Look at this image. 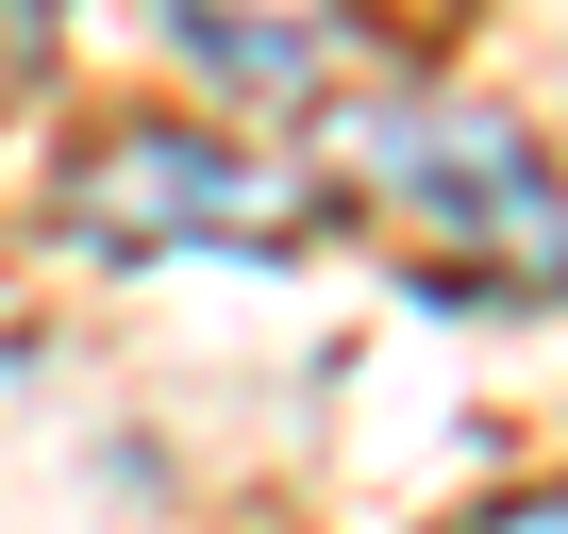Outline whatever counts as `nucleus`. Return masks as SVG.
I'll list each match as a JSON object with an SVG mask.
<instances>
[{"label":"nucleus","mask_w":568,"mask_h":534,"mask_svg":"<svg viewBox=\"0 0 568 534\" xmlns=\"http://www.w3.org/2000/svg\"><path fill=\"white\" fill-rule=\"evenodd\" d=\"M468 534H568V484H535V501H501V517H468Z\"/></svg>","instance_id":"20e7f679"},{"label":"nucleus","mask_w":568,"mask_h":534,"mask_svg":"<svg viewBox=\"0 0 568 534\" xmlns=\"http://www.w3.org/2000/svg\"><path fill=\"white\" fill-rule=\"evenodd\" d=\"M302 217H318V184H284V167H251L234 134H184V117H118V134H84L68 184H51V234L101 250V267H168V250H284Z\"/></svg>","instance_id":"f03ea898"},{"label":"nucleus","mask_w":568,"mask_h":534,"mask_svg":"<svg viewBox=\"0 0 568 534\" xmlns=\"http://www.w3.org/2000/svg\"><path fill=\"white\" fill-rule=\"evenodd\" d=\"M168 34L217 84H318L335 68V0H168Z\"/></svg>","instance_id":"7ed1b4c3"},{"label":"nucleus","mask_w":568,"mask_h":534,"mask_svg":"<svg viewBox=\"0 0 568 534\" xmlns=\"http://www.w3.org/2000/svg\"><path fill=\"white\" fill-rule=\"evenodd\" d=\"M335 184L418 250V285H501V301H568V184L535 134L468 117V101H335L318 117Z\"/></svg>","instance_id":"f257e3e1"}]
</instances>
